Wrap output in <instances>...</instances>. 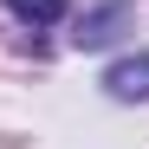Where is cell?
<instances>
[{"label": "cell", "mask_w": 149, "mask_h": 149, "mask_svg": "<svg viewBox=\"0 0 149 149\" xmlns=\"http://www.w3.org/2000/svg\"><path fill=\"white\" fill-rule=\"evenodd\" d=\"M123 19H130V0H104V7H91V13H78V39L84 52H97V45H110L117 33H123Z\"/></svg>", "instance_id": "6da1fadb"}, {"label": "cell", "mask_w": 149, "mask_h": 149, "mask_svg": "<svg viewBox=\"0 0 149 149\" xmlns=\"http://www.w3.org/2000/svg\"><path fill=\"white\" fill-rule=\"evenodd\" d=\"M7 7L26 19V26H52V19H65V0H7Z\"/></svg>", "instance_id": "3957f363"}, {"label": "cell", "mask_w": 149, "mask_h": 149, "mask_svg": "<svg viewBox=\"0 0 149 149\" xmlns=\"http://www.w3.org/2000/svg\"><path fill=\"white\" fill-rule=\"evenodd\" d=\"M104 91H110V97H123V104L149 97V52H136V58H117V65L104 71Z\"/></svg>", "instance_id": "7a4b0ae2"}]
</instances>
